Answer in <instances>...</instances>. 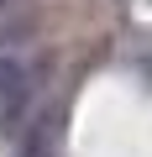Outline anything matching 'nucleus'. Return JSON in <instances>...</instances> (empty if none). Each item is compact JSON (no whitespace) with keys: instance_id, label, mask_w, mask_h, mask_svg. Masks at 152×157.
Here are the masks:
<instances>
[{"instance_id":"nucleus-2","label":"nucleus","mask_w":152,"mask_h":157,"mask_svg":"<svg viewBox=\"0 0 152 157\" xmlns=\"http://www.w3.org/2000/svg\"><path fill=\"white\" fill-rule=\"evenodd\" d=\"M58 131H63V110H42L26 141L16 147V157H58Z\"/></svg>"},{"instance_id":"nucleus-1","label":"nucleus","mask_w":152,"mask_h":157,"mask_svg":"<svg viewBox=\"0 0 152 157\" xmlns=\"http://www.w3.org/2000/svg\"><path fill=\"white\" fill-rule=\"evenodd\" d=\"M37 100V78L32 68L11 52V47H0V126H16L21 110Z\"/></svg>"},{"instance_id":"nucleus-4","label":"nucleus","mask_w":152,"mask_h":157,"mask_svg":"<svg viewBox=\"0 0 152 157\" xmlns=\"http://www.w3.org/2000/svg\"><path fill=\"white\" fill-rule=\"evenodd\" d=\"M0 11H6V0H0Z\"/></svg>"},{"instance_id":"nucleus-3","label":"nucleus","mask_w":152,"mask_h":157,"mask_svg":"<svg viewBox=\"0 0 152 157\" xmlns=\"http://www.w3.org/2000/svg\"><path fill=\"white\" fill-rule=\"evenodd\" d=\"M26 32H32V16H11V11H0V47H16Z\"/></svg>"}]
</instances>
